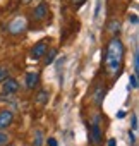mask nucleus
<instances>
[{"label":"nucleus","mask_w":139,"mask_h":146,"mask_svg":"<svg viewBox=\"0 0 139 146\" xmlns=\"http://www.w3.org/2000/svg\"><path fill=\"white\" fill-rule=\"evenodd\" d=\"M124 64V45L118 38L110 40L105 52V69L110 76H117Z\"/></svg>","instance_id":"f257e3e1"},{"label":"nucleus","mask_w":139,"mask_h":146,"mask_svg":"<svg viewBox=\"0 0 139 146\" xmlns=\"http://www.w3.org/2000/svg\"><path fill=\"white\" fill-rule=\"evenodd\" d=\"M26 28H28V21H26L24 16H17L7 24V31L11 35H21V33L26 31Z\"/></svg>","instance_id":"f03ea898"},{"label":"nucleus","mask_w":139,"mask_h":146,"mask_svg":"<svg viewBox=\"0 0 139 146\" xmlns=\"http://www.w3.org/2000/svg\"><path fill=\"white\" fill-rule=\"evenodd\" d=\"M17 91H19V83H17L16 79L7 78V79L2 81V95L11 96V95H14V93H17Z\"/></svg>","instance_id":"7ed1b4c3"},{"label":"nucleus","mask_w":139,"mask_h":146,"mask_svg":"<svg viewBox=\"0 0 139 146\" xmlns=\"http://www.w3.org/2000/svg\"><path fill=\"white\" fill-rule=\"evenodd\" d=\"M46 43H48L46 40H41L40 43H36L33 46V50H31V58L33 60H40V58H43L46 55V46H48Z\"/></svg>","instance_id":"20e7f679"},{"label":"nucleus","mask_w":139,"mask_h":146,"mask_svg":"<svg viewBox=\"0 0 139 146\" xmlns=\"http://www.w3.org/2000/svg\"><path fill=\"white\" fill-rule=\"evenodd\" d=\"M89 141H91V144H95V146L101 144V141H103V134H101V129H100L98 124H93V125H91V131H89Z\"/></svg>","instance_id":"39448f33"},{"label":"nucleus","mask_w":139,"mask_h":146,"mask_svg":"<svg viewBox=\"0 0 139 146\" xmlns=\"http://www.w3.org/2000/svg\"><path fill=\"white\" fill-rule=\"evenodd\" d=\"M14 120V113L12 110H2L0 112V131H5Z\"/></svg>","instance_id":"423d86ee"},{"label":"nucleus","mask_w":139,"mask_h":146,"mask_svg":"<svg viewBox=\"0 0 139 146\" xmlns=\"http://www.w3.org/2000/svg\"><path fill=\"white\" fill-rule=\"evenodd\" d=\"M33 16H34L36 21H43V19L48 16V7H46V4H40L38 7H34Z\"/></svg>","instance_id":"0eeeda50"},{"label":"nucleus","mask_w":139,"mask_h":146,"mask_svg":"<svg viewBox=\"0 0 139 146\" xmlns=\"http://www.w3.org/2000/svg\"><path fill=\"white\" fill-rule=\"evenodd\" d=\"M40 81V74L38 72H28L26 74V88L28 90H33Z\"/></svg>","instance_id":"6e6552de"},{"label":"nucleus","mask_w":139,"mask_h":146,"mask_svg":"<svg viewBox=\"0 0 139 146\" xmlns=\"http://www.w3.org/2000/svg\"><path fill=\"white\" fill-rule=\"evenodd\" d=\"M103 96H105V88L103 86H98L96 91H95V95H93V103L96 107H100L103 103Z\"/></svg>","instance_id":"1a4fd4ad"},{"label":"nucleus","mask_w":139,"mask_h":146,"mask_svg":"<svg viewBox=\"0 0 139 146\" xmlns=\"http://www.w3.org/2000/svg\"><path fill=\"white\" fill-rule=\"evenodd\" d=\"M107 29H108V33H112V35H118V33H120V23H118L117 19H112V21L108 23Z\"/></svg>","instance_id":"9d476101"},{"label":"nucleus","mask_w":139,"mask_h":146,"mask_svg":"<svg viewBox=\"0 0 139 146\" xmlns=\"http://www.w3.org/2000/svg\"><path fill=\"white\" fill-rule=\"evenodd\" d=\"M34 102H36L38 105H45V103L48 102V91H45V90H41V91H38V95H36V98H34Z\"/></svg>","instance_id":"9b49d317"},{"label":"nucleus","mask_w":139,"mask_h":146,"mask_svg":"<svg viewBox=\"0 0 139 146\" xmlns=\"http://www.w3.org/2000/svg\"><path fill=\"white\" fill-rule=\"evenodd\" d=\"M55 57H57V50H55V48H52V50L48 52V55H45V65H50V64H53Z\"/></svg>","instance_id":"f8f14e48"},{"label":"nucleus","mask_w":139,"mask_h":146,"mask_svg":"<svg viewBox=\"0 0 139 146\" xmlns=\"http://www.w3.org/2000/svg\"><path fill=\"white\" fill-rule=\"evenodd\" d=\"M41 144H43V132L36 131L34 132V143H33V146H41Z\"/></svg>","instance_id":"ddd939ff"},{"label":"nucleus","mask_w":139,"mask_h":146,"mask_svg":"<svg viewBox=\"0 0 139 146\" xmlns=\"http://www.w3.org/2000/svg\"><path fill=\"white\" fill-rule=\"evenodd\" d=\"M7 143H9V134L0 131V146H7Z\"/></svg>","instance_id":"4468645a"},{"label":"nucleus","mask_w":139,"mask_h":146,"mask_svg":"<svg viewBox=\"0 0 139 146\" xmlns=\"http://www.w3.org/2000/svg\"><path fill=\"white\" fill-rule=\"evenodd\" d=\"M137 72H139V55L136 52V55H134V76H137Z\"/></svg>","instance_id":"2eb2a0df"},{"label":"nucleus","mask_w":139,"mask_h":146,"mask_svg":"<svg viewBox=\"0 0 139 146\" xmlns=\"http://www.w3.org/2000/svg\"><path fill=\"white\" fill-rule=\"evenodd\" d=\"M7 74H9V70H7L5 67L0 65V83H2L4 79H7Z\"/></svg>","instance_id":"dca6fc26"},{"label":"nucleus","mask_w":139,"mask_h":146,"mask_svg":"<svg viewBox=\"0 0 139 146\" xmlns=\"http://www.w3.org/2000/svg\"><path fill=\"white\" fill-rule=\"evenodd\" d=\"M129 84H130V88L136 90V88H137V76H134V74L129 76Z\"/></svg>","instance_id":"f3484780"},{"label":"nucleus","mask_w":139,"mask_h":146,"mask_svg":"<svg viewBox=\"0 0 139 146\" xmlns=\"http://www.w3.org/2000/svg\"><path fill=\"white\" fill-rule=\"evenodd\" d=\"M129 23L137 24V16H136V14H129Z\"/></svg>","instance_id":"a211bd4d"},{"label":"nucleus","mask_w":139,"mask_h":146,"mask_svg":"<svg viewBox=\"0 0 139 146\" xmlns=\"http://www.w3.org/2000/svg\"><path fill=\"white\" fill-rule=\"evenodd\" d=\"M127 136H129V143H130V144H136V136H134L130 131H129V134H127Z\"/></svg>","instance_id":"6ab92c4d"},{"label":"nucleus","mask_w":139,"mask_h":146,"mask_svg":"<svg viewBox=\"0 0 139 146\" xmlns=\"http://www.w3.org/2000/svg\"><path fill=\"white\" fill-rule=\"evenodd\" d=\"M132 129L137 131V117L136 115H132Z\"/></svg>","instance_id":"aec40b11"},{"label":"nucleus","mask_w":139,"mask_h":146,"mask_svg":"<svg viewBox=\"0 0 139 146\" xmlns=\"http://www.w3.org/2000/svg\"><path fill=\"white\" fill-rule=\"evenodd\" d=\"M48 146H57V141H55V137H48Z\"/></svg>","instance_id":"412c9836"},{"label":"nucleus","mask_w":139,"mask_h":146,"mask_svg":"<svg viewBox=\"0 0 139 146\" xmlns=\"http://www.w3.org/2000/svg\"><path fill=\"white\" fill-rule=\"evenodd\" d=\"M84 2H86V0H72V4H74V5H83Z\"/></svg>","instance_id":"4be33fe9"},{"label":"nucleus","mask_w":139,"mask_h":146,"mask_svg":"<svg viewBox=\"0 0 139 146\" xmlns=\"http://www.w3.org/2000/svg\"><path fill=\"white\" fill-rule=\"evenodd\" d=\"M117 117H118V119H124V117H125V110H118Z\"/></svg>","instance_id":"5701e85b"},{"label":"nucleus","mask_w":139,"mask_h":146,"mask_svg":"<svg viewBox=\"0 0 139 146\" xmlns=\"http://www.w3.org/2000/svg\"><path fill=\"white\" fill-rule=\"evenodd\" d=\"M108 146H115V139H108Z\"/></svg>","instance_id":"b1692460"},{"label":"nucleus","mask_w":139,"mask_h":146,"mask_svg":"<svg viewBox=\"0 0 139 146\" xmlns=\"http://www.w3.org/2000/svg\"><path fill=\"white\" fill-rule=\"evenodd\" d=\"M31 2V0H23V4H29Z\"/></svg>","instance_id":"393cba45"}]
</instances>
